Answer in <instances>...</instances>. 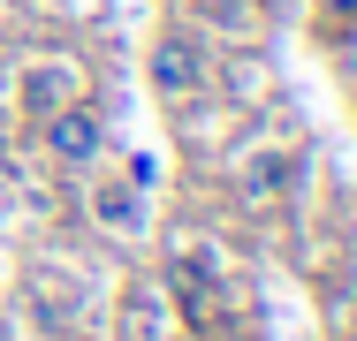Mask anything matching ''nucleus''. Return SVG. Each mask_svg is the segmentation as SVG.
<instances>
[{
	"label": "nucleus",
	"mask_w": 357,
	"mask_h": 341,
	"mask_svg": "<svg viewBox=\"0 0 357 341\" xmlns=\"http://www.w3.org/2000/svg\"><path fill=\"white\" fill-rule=\"evenodd\" d=\"M99 144H107V122H99L84 99H69V106H54V114H46V152H54V159L91 167V159H99Z\"/></svg>",
	"instance_id": "1"
},
{
	"label": "nucleus",
	"mask_w": 357,
	"mask_h": 341,
	"mask_svg": "<svg viewBox=\"0 0 357 341\" xmlns=\"http://www.w3.org/2000/svg\"><path fill=\"white\" fill-rule=\"evenodd\" d=\"M23 106H31V114H54V106H69V76H61V68H38V76L23 84Z\"/></svg>",
	"instance_id": "3"
},
{
	"label": "nucleus",
	"mask_w": 357,
	"mask_h": 341,
	"mask_svg": "<svg viewBox=\"0 0 357 341\" xmlns=\"http://www.w3.org/2000/svg\"><path fill=\"white\" fill-rule=\"evenodd\" d=\"M99 212H107L114 228H130V220H137V190H99Z\"/></svg>",
	"instance_id": "4"
},
{
	"label": "nucleus",
	"mask_w": 357,
	"mask_h": 341,
	"mask_svg": "<svg viewBox=\"0 0 357 341\" xmlns=\"http://www.w3.org/2000/svg\"><path fill=\"white\" fill-rule=\"evenodd\" d=\"M327 8H335V15H357V0H327Z\"/></svg>",
	"instance_id": "5"
},
{
	"label": "nucleus",
	"mask_w": 357,
	"mask_h": 341,
	"mask_svg": "<svg viewBox=\"0 0 357 341\" xmlns=\"http://www.w3.org/2000/svg\"><path fill=\"white\" fill-rule=\"evenodd\" d=\"M198 76H206V68H198V46H190V38H160V46H152V84H160V91H198Z\"/></svg>",
	"instance_id": "2"
}]
</instances>
